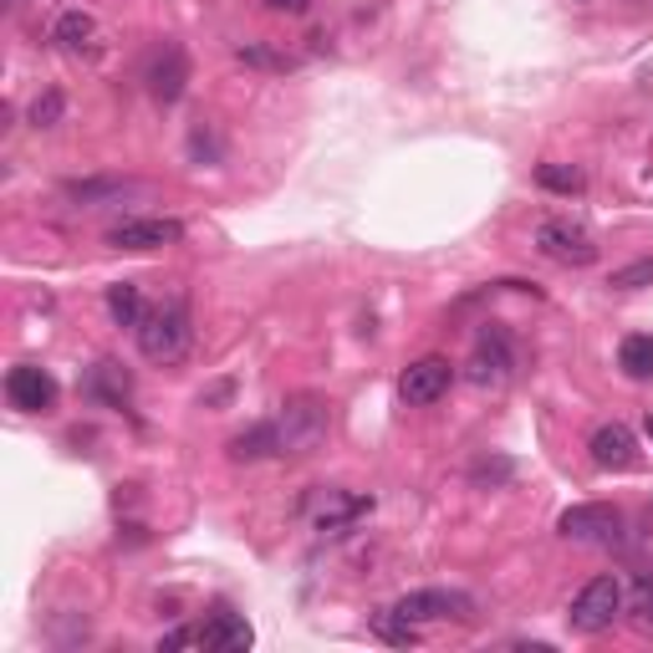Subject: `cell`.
<instances>
[{"label":"cell","mask_w":653,"mask_h":653,"mask_svg":"<svg viewBox=\"0 0 653 653\" xmlns=\"http://www.w3.org/2000/svg\"><path fill=\"white\" fill-rule=\"evenodd\" d=\"M536 251L557 266H593L597 261V241L593 231H582L577 220H542L536 225Z\"/></svg>","instance_id":"5b68a950"},{"label":"cell","mask_w":653,"mask_h":653,"mask_svg":"<svg viewBox=\"0 0 653 653\" xmlns=\"http://www.w3.org/2000/svg\"><path fill=\"white\" fill-rule=\"evenodd\" d=\"M144 82H148V92H154V103H164V108L179 103L184 87H189V57H184L179 41H164V47L148 57Z\"/></svg>","instance_id":"7c38bea8"},{"label":"cell","mask_w":653,"mask_h":653,"mask_svg":"<svg viewBox=\"0 0 653 653\" xmlns=\"http://www.w3.org/2000/svg\"><path fill=\"white\" fill-rule=\"evenodd\" d=\"M633 613H639V628L653 633V577L639 582V603H633Z\"/></svg>","instance_id":"d4e9b609"},{"label":"cell","mask_w":653,"mask_h":653,"mask_svg":"<svg viewBox=\"0 0 653 653\" xmlns=\"http://www.w3.org/2000/svg\"><path fill=\"white\" fill-rule=\"evenodd\" d=\"M57 378L47 373L41 363H16L11 373H6V399H11V409L21 413H47L57 409Z\"/></svg>","instance_id":"8fae6325"},{"label":"cell","mask_w":653,"mask_h":653,"mask_svg":"<svg viewBox=\"0 0 653 653\" xmlns=\"http://www.w3.org/2000/svg\"><path fill=\"white\" fill-rule=\"evenodd\" d=\"M47 37H51V47L67 51V57H77V61L103 57V26H97V16L82 11V6H61V11L51 16Z\"/></svg>","instance_id":"8992f818"},{"label":"cell","mask_w":653,"mask_h":653,"mask_svg":"<svg viewBox=\"0 0 653 653\" xmlns=\"http://www.w3.org/2000/svg\"><path fill=\"white\" fill-rule=\"evenodd\" d=\"M194 643H199V628H174V633H164V639H158V649L169 653V649H194Z\"/></svg>","instance_id":"484cf974"},{"label":"cell","mask_w":653,"mask_h":653,"mask_svg":"<svg viewBox=\"0 0 653 653\" xmlns=\"http://www.w3.org/2000/svg\"><path fill=\"white\" fill-rule=\"evenodd\" d=\"M251 643H255L251 623L241 613H225V607L199 628V649H209V653H245Z\"/></svg>","instance_id":"5bb4252c"},{"label":"cell","mask_w":653,"mask_h":653,"mask_svg":"<svg viewBox=\"0 0 653 653\" xmlns=\"http://www.w3.org/2000/svg\"><path fill=\"white\" fill-rule=\"evenodd\" d=\"M470 597L465 593H445V587H423V593H403L399 603L388 607V613L399 617V623H409V628H419V623H445V617H475L470 613Z\"/></svg>","instance_id":"52a82bcc"},{"label":"cell","mask_w":653,"mask_h":653,"mask_svg":"<svg viewBox=\"0 0 653 653\" xmlns=\"http://www.w3.org/2000/svg\"><path fill=\"white\" fill-rule=\"evenodd\" d=\"M516 363H520L516 338H510L500 322H485L480 338H475V352H470V383L500 388V383H510V378H516Z\"/></svg>","instance_id":"3957f363"},{"label":"cell","mask_w":653,"mask_h":653,"mask_svg":"<svg viewBox=\"0 0 653 653\" xmlns=\"http://www.w3.org/2000/svg\"><path fill=\"white\" fill-rule=\"evenodd\" d=\"M649 435H653V413H649Z\"/></svg>","instance_id":"f1b7e54d"},{"label":"cell","mask_w":653,"mask_h":653,"mask_svg":"<svg viewBox=\"0 0 653 653\" xmlns=\"http://www.w3.org/2000/svg\"><path fill=\"white\" fill-rule=\"evenodd\" d=\"M587 449H593L597 470H633V465H639V439H633L628 423H603V429H593Z\"/></svg>","instance_id":"4fadbf2b"},{"label":"cell","mask_w":653,"mask_h":653,"mask_svg":"<svg viewBox=\"0 0 653 653\" xmlns=\"http://www.w3.org/2000/svg\"><path fill=\"white\" fill-rule=\"evenodd\" d=\"M144 184H134V179H72L67 184V199L72 205H108V199H128V194H138Z\"/></svg>","instance_id":"e0dca14e"},{"label":"cell","mask_w":653,"mask_h":653,"mask_svg":"<svg viewBox=\"0 0 653 653\" xmlns=\"http://www.w3.org/2000/svg\"><path fill=\"white\" fill-rule=\"evenodd\" d=\"M134 332H138V352H144L148 363H179L184 352H189V342H194L189 306L184 302L158 306V312H148Z\"/></svg>","instance_id":"7a4b0ae2"},{"label":"cell","mask_w":653,"mask_h":653,"mask_svg":"<svg viewBox=\"0 0 653 653\" xmlns=\"http://www.w3.org/2000/svg\"><path fill=\"white\" fill-rule=\"evenodd\" d=\"M87 393L103 403H113V409H123V399H128V378H123L118 363H97L92 378H87Z\"/></svg>","instance_id":"ffe728a7"},{"label":"cell","mask_w":653,"mask_h":653,"mask_svg":"<svg viewBox=\"0 0 653 653\" xmlns=\"http://www.w3.org/2000/svg\"><path fill=\"white\" fill-rule=\"evenodd\" d=\"M271 455H281L276 419L251 423L245 435H235V439H231V460H235V465H255V460H271Z\"/></svg>","instance_id":"9a60e30c"},{"label":"cell","mask_w":653,"mask_h":653,"mask_svg":"<svg viewBox=\"0 0 653 653\" xmlns=\"http://www.w3.org/2000/svg\"><path fill=\"white\" fill-rule=\"evenodd\" d=\"M108 316L118 326H138L144 322V291L134 286V281H118V286H108Z\"/></svg>","instance_id":"d6986e66"},{"label":"cell","mask_w":653,"mask_h":653,"mask_svg":"<svg viewBox=\"0 0 653 653\" xmlns=\"http://www.w3.org/2000/svg\"><path fill=\"white\" fill-rule=\"evenodd\" d=\"M449 383H455V363L439 358V352H429V358H419V363L403 368L399 399L409 403V409H429V403H439L449 393Z\"/></svg>","instance_id":"ba28073f"},{"label":"cell","mask_w":653,"mask_h":653,"mask_svg":"<svg viewBox=\"0 0 653 653\" xmlns=\"http://www.w3.org/2000/svg\"><path fill=\"white\" fill-rule=\"evenodd\" d=\"M179 241H184V225L164 215H134V220H118L108 231L113 251H164V245H179Z\"/></svg>","instance_id":"9c48e42d"},{"label":"cell","mask_w":653,"mask_h":653,"mask_svg":"<svg viewBox=\"0 0 653 653\" xmlns=\"http://www.w3.org/2000/svg\"><path fill=\"white\" fill-rule=\"evenodd\" d=\"M368 506H373V500H363V496H342V490H326L322 510H316V532H322V536L348 532V526H352L358 516H363Z\"/></svg>","instance_id":"2e32d148"},{"label":"cell","mask_w":653,"mask_h":653,"mask_svg":"<svg viewBox=\"0 0 653 653\" xmlns=\"http://www.w3.org/2000/svg\"><path fill=\"white\" fill-rule=\"evenodd\" d=\"M61 118H67V97H61L57 87H47V92L31 103V128H57Z\"/></svg>","instance_id":"603a6c76"},{"label":"cell","mask_w":653,"mask_h":653,"mask_svg":"<svg viewBox=\"0 0 653 653\" xmlns=\"http://www.w3.org/2000/svg\"><path fill=\"white\" fill-rule=\"evenodd\" d=\"M617 613H623V582L617 577H593L577 597H572L567 623L577 633H607L617 623Z\"/></svg>","instance_id":"277c9868"},{"label":"cell","mask_w":653,"mask_h":653,"mask_svg":"<svg viewBox=\"0 0 653 653\" xmlns=\"http://www.w3.org/2000/svg\"><path fill=\"white\" fill-rule=\"evenodd\" d=\"M231 393H235L231 383H215V388H209V393H199V403H205V409H215V403H225V399H231Z\"/></svg>","instance_id":"83f0119b"},{"label":"cell","mask_w":653,"mask_h":653,"mask_svg":"<svg viewBox=\"0 0 653 653\" xmlns=\"http://www.w3.org/2000/svg\"><path fill=\"white\" fill-rule=\"evenodd\" d=\"M332 429V403L316 393H291L276 413V435H281V455H312Z\"/></svg>","instance_id":"6da1fadb"},{"label":"cell","mask_w":653,"mask_h":653,"mask_svg":"<svg viewBox=\"0 0 653 653\" xmlns=\"http://www.w3.org/2000/svg\"><path fill=\"white\" fill-rule=\"evenodd\" d=\"M536 184L552 194H582V169H572V164H536Z\"/></svg>","instance_id":"7402d4cb"},{"label":"cell","mask_w":653,"mask_h":653,"mask_svg":"<svg viewBox=\"0 0 653 653\" xmlns=\"http://www.w3.org/2000/svg\"><path fill=\"white\" fill-rule=\"evenodd\" d=\"M266 11H276V16H306V11H312V0H266Z\"/></svg>","instance_id":"4316f807"},{"label":"cell","mask_w":653,"mask_h":653,"mask_svg":"<svg viewBox=\"0 0 653 653\" xmlns=\"http://www.w3.org/2000/svg\"><path fill=\"white\" fill-rule=\"evenodd\" d=\"M617 368L628 378H639V383H649L653 378V332H628L623 348H617Z\"/></svg>","instance_id":"ac0fdd59"},{"label":"cell","mask_w":653,"mask_h":653,"mask_svg":"<svg viewBox=\"0 0 653 653\" xmlns=\"http://www.w3.org/2000/svg\"><path fill=\"white\" fill-rule=\"evenodd\" d=\"M557 532L567 536V542H582V546H607V542H617V532H623V516H617L613 506H603V500H587V506L562 510Z\"/></svg>","instance_id":"30bf717a"},{"label":"cell","mask_w":653,"mask_h":653,"mask_svg":"<svg viewBox=\"0 0 653 653\" xmlns=\"http://www.w3.org/2000/svg\"><path fill=\"white\" fill-rule=\"evenodd\" d=\"M235 57H241L245 67H261V72H291V67H296L291 51H276V47H266V41H241Z\"/></svg>","instance_id":"44dd1931"},{"label":"cell","mask_w":653,"mask_h":653,"mask_svg":"<svg viewBox=\"0 0 653 653\" xmlns=\"http://www.w3.org/2000/svg\"><path fill=\"white\" fill-rule=\"evenodd\" d=\"M613 286H617V291H639V286H653V261H633V266L613 271Z\"/></svg>","instance_id":"cb8c5ba5"}]
</instances>
